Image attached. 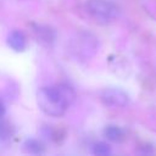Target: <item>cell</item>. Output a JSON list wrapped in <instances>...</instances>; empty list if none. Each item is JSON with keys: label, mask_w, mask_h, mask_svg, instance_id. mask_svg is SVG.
<instances>
[{"label": "cell", "mask_w": 156, "mask_h": 156, "mask_svg": "<svg viewBox=\"0 0 156 156\" xmlns=\"http://www.w3.org/2000/svg\"><path fill=\"white\" fill-rule=\"evenodd\" d=\"M76 93L68 84L41 87L37 91V102L39 108L48 116L61 117L67 107L74 101Z\"/></svg>", "instance_id": "1"}, {"label": "cell", "mask_w": 156, "mask_h": 156, "mask_svg": "<svg viewBox=\"0 0 156 156\" xmlns=\"http://www.w3.org/2000/svg\"><path fill=\"white\" fill-rule=\"evenodd\" d=\"M84 7L89 16L104 24L113 22L119 15L118 6L110 0H88Z\"/></svg>", "instance_id": "2"}, {"label": "cell", "mask_w": 156, "mask_h": 156, "mask_svg": "<svg viewBox=\"0 0 156 156\" xmlns=\"http://www.w3.org/2000/svg\"><path fill=\"white\" fill-rule=\"evenodd\" d=\"M100 99L106 106L124 107L129 102V95L119 88H106L100 93Z\"/></svg>", "instance_id": "3"}, {"label": "cell", "mask_w": 156, "mask_h": 156, "mask_svg": "<svg viewBox=\"0 0 156 156\" xmlns=\"http://www.w3.org/2000/svg\"><path fill=\"white\" fill-rule=\"evenodd\" d=\"M33 32L38 39V41L45 44V45H51L55 39H56V32L45 24H32Z\"/></svg>", "instance_id": "4"}, {"label": "cell", "mask_w": 156, "mask_h": 156, "mask_svg": "<svg viewBox=\"0 0 156 156\" xmlns=\"http://www.w3.org/2000/svg\"><path fill=\"white\" fill-rule=\"evenodd\" d=\"M7 44L9 46L17 52H22L27 48V39L26 35L21 30H12L7 35Z\"/></svg>", "instance_id": "5"}, {"label": "cell", "mask_w": 156, "mask_h": 156, "mask_svg": "<svg viewBox=\"0 0 156 156\" xmlns=\"http://www.w3.org/2000/svg\"><path fill=\"white\" fill-rule=\"evenodd\" d=\"M104 135L106 136L107 140H110L112 143H121L124 139L123 129L118 126H115V124L106 126L104 129Z\"/></svg>", "instance_id": "6"}, {"label": "cell", "mask_w": 156, "mask_h": 156, "mask_svg": "<svg viewBox=\"0 0 156 156\" xmlns=\"http://www.w3.org/2000/svg\"><path fill=\"white\" fill-rule=\"evenodd\" d=\"M23 147L27 152L29 154H35V155H39V154H43L45 151V146L44 144L38 140V139H34V138H28L26 139V141L23 143Z\"/></svg>", "instance_id": "7"}, {"label": "cell", "mask_w": 156, "mask_h": 156, "mask_svg": "<svg viewBox=\"0 0 156 156\" xmlns=\"http://www.w3.org/2000/svg\"><path fill=\"white\" fill-rule=\"evenodd\" d=\"M41 134L46 139H50L52 141H58L60 138H62V134L58 128H55L52 126H45L41 128Z\"/></svg>", "instance_id": "8"}, {"label": "cell", "mask_w": 156, "mask_h": 156, "mask_svg": "<svg viewBox=\"0 0 156 156\" xmlns=\"http://www.w3.org/2000/svg\"><path fill=\"white\" fill-rule=\"evenodd\" d=\"M93 152H94V155H98V156H107V155H110L112 152V150H111V146L107 143L99 141V143L94 144Z\"/></svg>", "instance_id": "9"}, {"label": "cell", "mask_w": 156, "mask_h": 156, "mask_svg": "<svg viewBox=\"0 0 156 156\" xmlns=\"http://www.w3.org/2000/svg\"><path fill=\"white\" fill-rule=\"evenodd\" d=\"M9 136H10V128H9L7 123L1 121V118H0V141L9 139Z\"/></svg>", "instance_id": "10"}, {"label": "cell", "mask_w": 156, "mask_h": 156, "mask_svg": "<svg viewBox=\"0 0 156 156\" xmlns=\"http://www.w3.org/2000/svg\"><path fill=\"white\" fill-rule=\"evenodd\" d=\"M5 112H6V108H5V105L2 102V100L0 99V118H2L5 116Z\"/></svg>", "instance_id": "11"}]
</instances>
